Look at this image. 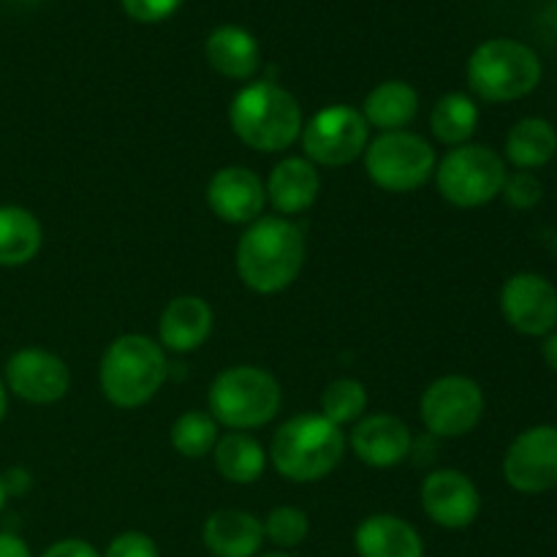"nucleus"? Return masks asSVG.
Instances as JSON below:
<instances>
[{
    "label": "nucleus",
    "instance_id": "f257e3e1",
    "mask_svg": "<svg viewBox=\"0 0 557 557\" xmlns=\"http://www.w3.org/2000/svg\"><path fill=\"white\" fill-rule=\"evenodd\" d=\"M237 275L250 292L277 294L305 267V237L288 218L267 215L250 223L237 243Z\"/></svg>",
    "mask_w": 557,
    "mask_h": 557
},
{
    "label": "nucleus",
    "instance_id": "f03ea898",
    "mask_svg": "<svg viewBox=\"0 0 557 557\" xmlns=\"http://www.w3.org/2000/svg\"><path fill=\"white\" fill-rule=\"evenodd\" d=\"M228 123L243 145L259 152L288 150L305 128L297 98L277 82L267 79L250 82L232 98Z\"/></svg>",
    "mask_w": 557,
    "mask_h": 557
},
{
    "label": "nucleus",
    "instance_id": "7ed1b4c3",
    "mask_svg": "<svg viewBox=\"0 0 557 557\" xmlns=\"http://www.w3.org/2000/svg\"><path fill=\"white\" fill-rule=\"evenodd\" d=\"M346 455L343 428L321 413H299L277 428L270 460L286 482L310 484L330 476Z\"/></svg>",
    "mask_w": 557,
    "mask_h": 557
},
{
    "label": "nucleus",
    "instance_id": "20e7f679",
    "mask_svg": "<svg viewBox=\"0 0 557 557\" xmlns=\"http://www.w3.org/2000/svg\"><path fill=\"white\" fill-rule=\"evenodd\" d=\"M166 351L147 335H120L98 364L103 397L123 411L147 406L166 384Z\"/></svg>",
    "mask_w": 557,
    "mask_h": 557
},
{
    "label": "nucleus",
    "instance_id": "39448f33",
    "mask_svg": "<svg viewBox=\"0 0 557 557\" xmlns=\"http://www.w3.org/2000/svg\"><path fill=\"white\" fill-rule=\"evenodd\" d=\"M283 392L275 375L256 364H237L215 375L207 392L210 417L232 433L264 428L281 411Z\"/></svg>",
    "mask_w": 557,
    "mask_h": 557
},
{
    "label": "nucleus",
    "instance_id": "423d86ee",
    "mask_svg": "<svg viewBox=\"0 0 557 557\" xmlns=\"http://www.w3.org/2000/svg\"><path fill=\"white\" fill-rule=\"evenodd\" d=\"M468 87L490 103H509L531 96L542 82L544 69L536 49L517 38H490L468 58Z\"/></svg>",
    "mask_w": 557,
    "mask_h": 557
},
{
    "label": "nucleus",
    "instance_id": "0eeeda50",
    "mask_svg": "<svg viewBox=\"0 0 557 557\" xmlns=\"http://www.w3.org/2000/svg\"><path fill=\"white\" fill-rule=\"evenodd\" d=\"M504 156L487 145L451 147L435 166L441 196L460 210H473L498 199L506 183Z\"/></svg>",
    "mask_w": 557,
    "mask_h": 557
},
{
    "label": "nucleus",
    "instance_id": "6e6552de",
    "mask_svg": "<svg viewBox=\"0 0 557 557\" xmlns=\"http://www.w3.org/2000/svg\"><path fill=\"white\" fill-rule=\"evenodd\" d=\"M435 150L413 131H386L364 150V172L386 194H411L435 177Z\"/></svg>",
    "mask_w": 557,
    "mask_h": 557
},
{
    "label": "nucleus",
    "instance_id": "1a4fd4ad",
    "mask_svg": "<svg viewBox=\"0 0 557 557\" xmlns=\"http://www.w3.org/2000/svg\"><path fill=\"white\" fill-rule=\"evenodd\" d=\"M299 139H302L305 158L315 166H348L368 150L370 125L362 109L332 103L305 123Z\"/></svg>",
    "mask_w": 557,
    "mask_h": 557
},
{
    "label": "nucleus",
    "instance_id": "9d476101",
    "mask_svg": "<svg viewBox=\"0 0 557 557\" xmlns=\"http://www.w3.org/2000/svg\"><path fill=\"white\" fill-rule=\"evenodd\" d=\"M484 392L468 375H444L424 389L419 413L428 433L438 438H462L484 417Z\"/></svg>",
    "mask_w": 557,
    "mask_h": 557
},
{
    "label": "nucleus",
    "instance_id": "9b49d317",
    "mask_svg": "<svg viewBox=\"0 0 557 557\" xmlns=\"http://www.w3.org/2000/svg\"><path fill=\"white\" fill-rule=\"evenodd\" d=\"M504 479L522 495H542L557 487V428L536 424L511 441L504 457Z\"/></svg>",
    "mask_w": 557,
    "mask_h": 557
},
{
    "label": "nucleus",
    "instance_id": "f8f14e48",
    "mask_svg": "<svg viewBox=\"0 0 557 557\" xmlns=\"http://www.w3.org/2000/svg\"><path fill=\"white\" fill-rule=\"evenodd\" d=\"M506 324L528 337H547L557 326V288L539 272H517L500 288Z\"/></svg>",
    "mask_w": 557,
    "mask_h": 557
},
{
    "label": "nucleus",
    "instance_id": "ddd939ff",
    "mask_svg": "<svg viewBox=\"0 0 557 557\" xmlns=\"http://www.w3.org/2000/svg\"><path fill=\"white\" fill-rule=\"evenodd\" d=\"M5 389L30 406H52L71 389L69 364L47 348L27 346L5 362Z\"/></svg>",
    "mask_w": 557,
    "mask_h": 557
},
{
    "label": "nucleus",
    "instance_id": "4468645a",
    "mask_svg": "<svg viewBox=\"0 0 557 557\" xmlns=\"http://www.w3.org/2000/svg\"><path fill=\"white\" fill-rule=\"evenodd\" d=\"M422 509L438 528L446 531H462V528L473 525L482 511V495L479 487L455 468H441L433 471L422 482Z\"/></svg>",
    "mask_w": 557,
    "mask_h": 557
},
{
    "label": "nucleus",
    "instance_id": "2eb2a0df",
    "mask_svg": "<svg viewBox=\"0 0 557 557\" xmlns=\"http://www.w3.org/2000/svg\"><path fill=\"white\" fill-rule=\"evenodd\" d=\"M207 205L212 215L232 226L259 221L267 205V190L259 174L248 166H223L207 185Z\"/></svg>",
    "mask_w": 557,
    "mask_h": 557
},
{
    "label": "nucleus",
    "instance_id": "dca6fc26",
    "mask_svg": "<svg viewBox=\"0 0 557 557\" xmlns=\"http://www.w3.org/2000/svg\"><path fill=\"white\" fill-rule=\"evenodd\" d=\"M351 449L370 468H395L411 455V430L392 413H370L351 430Z\"/></svg>",
    "mask_w": 557,
    "mask_h": 557
},
{
    "label": "nucleus",
    "instance_id": "f3484780",
    "mask_svg": "<svg viewBox=\"0 0 557 557\" xmlns=\"http://www.w3.org/2000/svg\"><path fill=\"white\" fill-rule=\"evenodd\" d=\"M212 326H215V313L207 299L183 294L163 308L161 321H158V343L163 351L190 354L210 341Z\"/></svg>",
    "mask_w": 557,
    "mask_h": 557
},
{
    "label": "nucleus",
    "instance_id": "a211bd4d",
    "mask_svg": "<svg viewBox=\"0 0 557 557\" xmlns=\"http://www.w3.org/2000/svg\"><path fill=\"white\" fill-rule=\"evenodd\" d=\"M267 201L281 218L310 210L321 194V174L308 158H283L264 183Z\"/></svg>",
    "mask_w": 557,
    "mask_h": 557
},
{
    "label": "nucleus",
    "instance_id": "6ab92c4d",
    "mask_svg": "<svg viewBox=\"0 0 557 557\" xmlns=\"http://www.w3.org/2000/svg\"><path fill=\"white\" fill-rule=\"evenodd\" d=\"M201 542L212 557H256L264 544V528L250 511L221 509L207 517Z\"/></svg>",
    "mask_w": 557,
    "mask_h": 557
},
{
    "label": "nucleus",
    "instance_id": "aec40b11",
    "mask_svg": "<svg viewBox=\"0 0 557 557\" xmlns=\"http://www.w3.org/2000/svg\"><path fill=\"white\" fill-rule=\"evenodd\" d=\"M207 63L226 79L248 82L261 69V47L253 33L239 25H221L205 41Z\"/></svg>",
    "mask_w": 557,
    "mask_h": 557
},
{
    "label": "nucleus",
    "instance_id": "412c9836",
    "mask_svg": "<svg viewBox=\"0 0 557 557\" xmlns=\"http://www.w3.org/2000/svg\"><path fill=\"white\" fill-rule=\"evenodd\" d=\"M359 557H424V542L411 522L395 515H373L354 531Z\"/></svg>",
    "mask_w": 557,
    "mask_h": 557
},
{
    "label": "nucleus",
    "instance_id": "4be33fe9",
    "mask_svg": "<svg viewBox=\"0 0 557 557\" xmlns=\"http://www.w3.org/2000/svg\"><path fill=\"white\" fill-rule=\"evenodd\" d=\"M557 152V131L549 120L544 117H522L520 123L511 125L506 134L504 161L520 172H533V169L547 166Z\"/></svg>",
    "mask_w": 557,
    "mask_h": 557
},
{
    "label": "nucleus",
    "instance_id": "5701e85b",
    "mask_svg": "<svg viewBox=\"0 0 557 557\" xmlns=\"http://www.w3.org/2000/svg\"><path fill=\"white\" fill-rule=\"evenodd\" d=\"M362 114L368 125L379 128L381 134L406 131V125H411L419 114V92L408 82L386 79L368 92Z\"/></svg>",
    "mask_w": 557,
    "mask_h": 557
},
{
    "label": "nucleus",
    "instance_id": "b1692460",
    "mask_svg": "<svg viewBox=\"0 0 557 557\" xmlns=\"http://www.w3.org/2000/svg\"><path fill=\"white\" fill-rule=\"evenodd\" d=\"M44 245V228L30 210L0 207V267H25Z\"/></svg>",
    "mask_w": 557,
    "mask_h": 557
},
{
    "label": "nucleus",
    "instance_id": "393cba45",
    "mask_svg": "<svg viewBox=\"0 0 557 557\" xmlns=\"http://www.w3.org/2000/svg\"><path fill=\"white\" fill-rule=\"evenodd\" d=\"M212 457H215L218 473L232 484H253L264 476L267 451L248 433L221 435L215 449H212Z\"/></svg>",
    "mask_w": 557,
    "mask_h": 557
},
{
    "label": "nucleus",
    "instance_id": "a878e982",
    "mask_svg": "<svg viewBox=\"0 0 557 557\" xmlns=\"http://www.w3.org/2000/svg\"><path fill=\"white\" fill-rule=\"evenodd\" d=\"M479 128V107L468 92H446L435 101L430 114V131L446 147H460L471 141Z\"/></svg>",
    "mask_w": 557,
    "mask_h": 557
},
{
    "label": "nucleus",
    "instance_id": "bb28decb",
    "mask_svg": "<svg viewBox=\"0 0 557 557\" xmlns=\"http://www.w3.org/2000/svg\"><path fill=\"white\" fill-rule=\"evenodd\" d=\"M218 438H221V428L207 411H185L172 424L174 451L188 460H201V457L212 455Z\"/></svg>",
    "mask_w": 557,
    "mask_h": 557
},
{
    "label": "nucleus",
    "instance_id": "cd10ccee",
    "mask_svg": "<svg viewBox=\"0 0 557 557\" xmlns=\"http://www.w3.org/2000/svg\"><path fill=\"white\" fill-rule=\"evenodd\" d=\"M364 411H368V389L357 379H335L321 395V417L337 428L359 422Z\"/></svg>",
    "mask_w": 557,
    "mask_h": 557
},
{
    "label": "nucleus",
    "instance_id": "c85d7f7f",
    "mask_svg": "<svg viewBox=\"0 0 557 557\" xmlns=\"http://www.w3.org/2000/svg\"><path fill=\"white\" fill-rule=\"evenodd\" d=\"M264 528V542H272L277 549H294L308 539L310 520L297 506H277L261 522Z\"/></svg>",
    "mask_w": 557,
    "mask_h": 557
},
{
    "label": "nucleus",
    "instance_id": "c756f323",
    "mask_svg": "<svg viewBox=\"0 0 557 557\" xmlns=\"http://www.w3.org/2000/svg\"><path fill=\"white\" fill-rule=\"evenodd\" d=\"M500 196H504L506 205H509L511 210H533V207L542 201L544 185L533 172H520V169H517V172L506 174Z\"/></svg>",
    "mask_w": 557,
    "mask_h": 557
},
{
    "label": "nucleus",
    "instance_id": "7c9ffc66",
    "mask_svg": "<svg viewBox=\"0 0 557 557\" xmlns=\"http://www.w3.org/2000/svg\"><path fill=\"white\" fill-rule=\"evenodd\" d=\"M185 0H120L125 14L141 25H158L180 11Z\"/></svg>",
    "mask_w": 557,
    "mask_h": 557
},
{
    "label": "nucleus",
    "instance_id": "2f4dec72",
    "mask_svg": "<svg viewBox=\"0 0 557 557\" xmlns=\"http://www.w3.org/2000/svg\"><path fill=\"white\" fill-rule=\"evenodd\" d=\"M103 557H161L158 544L141 531H125L109 542Z\"/></svg>",
    "mask_w": 557,
    "mask_h": 557
},
{
    "label": "nucleus",
    "instance_id": "473e14b6",
    "mask_svg": "<svg viewBox=\"0 0 557 557\" xmlns=\"http://www.w3.org/2000/svg\"><path fill=\"white\" fill-rule=\"evenodd\" d=\"M41 557H103L92 547L90 542H82V539H63V542L52 544Z\"/></svg>",
    "mask_w": 557,
    "mask_h": 557
},
{
    "label": "nucleus",
    "instance_id": "72a5a7b5",
    "mask_svg": "<svg viewBox=\"0 0 557 557\" xmlns=\"http://www.w3.org/2000/svg\"><path fill=\"white\" fill-rule=\"evenodd\" d=\"M0 557H33V553L20 536L0 531Z\"/></svg>",
    "mask_w": 557,
    "mask_h": 557
},
{
    "label": "nucleus",
    "instance_id": "f704fd0d",
    "mask_svg": "<svg viewBox=\"0 0 557 557\" xmlns=\"http://www.w3.org/2000/svg\"><path fill=\"white\" fill-rule=\"evenodd\" d=\"M542 357H544V362H547L549 368H553L557 373V330H553L547 337H544Z\"/></svg>",
    "mask_w": 557,
    "mask_h": 557
},
{
    "label": "nucleus",
    "instance_id": "c9c22d12",
    "mask_svg": "<svg viewBox=\"0 0 557 557\" xmlns=\"http://www.w3.org/2000/svg\"><path fill=\"white\" fill-rule=\"evenodd\" d=\"M5 411H9V389H5V381L0 375V422L5 419Z\"/></svg>",
    "mask_w": 557,
    "mask_h": 557
},
{
    "label": "nucleus",
    "instance_id": "e433bc0d",
    "mask_svg": "<svg viewBox=\"0 0 557 557\" xmlns=\"http://www.w3.org/2000/svg\"><path fill=\"white\" fill-rule=\"evenodd\" d=\"M5 500H9V487H5V482H3V476H0V511H3V506H5Z\"/></svg>",
    "mask_w": 557,
    "mask_h": 557
},
{
    "label": "nucleus",
    "instance_id": "4c0bfd02",
    "mask_svg": "<svg viewBox=\"0 0 557 557\" xmlns=\"http://www.w3.org/2000/svg\"><path fill=\"white\" fill-rule=\"evenodd\" d=\"M256 557H294L288 553H283V549H277V553H264V555H256Z\"/></svg>",
    "mask_w": 557,
    "mask_h": 557
}]
</instances>
